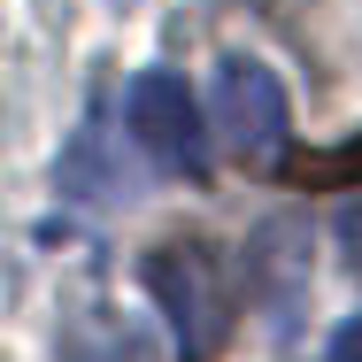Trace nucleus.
<instances>
[{"label": "nucleus", "instance_id": "obj_7", "mask_svg": "<svg viewBox=\"0 0 362 362\" xmlns=\"http://www.w3.org/2000/svg\"><path fill=\"white\" fill-rule=\"evenodd\" d=\"M339 239H347V262H355V270H362V209H355V216H347V223H339Z\"/></svg>", "mask_w": 362, "mask_h": 362}, {"label": "nucleus", "instance_id": "obj_2", "mask_svg": "<svg viewBox=\"0 0 362 362\" xmlns=\"http://www.w3.org/2000/svg\"><path fill=\"white\" fill-rule=\"evenodd\" d=\"M209 116H216L223 146H231V162H247V170H278V154H286V77L270 70L262 54H223L216 77H209Z\"/></svg>", "mask_w": 362, "mask_h": 362}, {"label": "nucleus", "instance_id": "obj_1", "mask_svg": "<svg viewBox=\"0 0 362 362\" xmlns=\"http://www.w3.org/2000/svg\"><path fill=\"white\" fill-rule=\"evenodd\" d=\"M139 286L154 293L170 339H177V362H216L231 347V324H239V286L223 278V255L201 247V239H170L139 262Z\"/></svg>", "mask_w": 362, "mask_h": 362}, {"label": "nucleus", "instance_id": "obj_3", "mask_svg": "<svg viewBox=\"0 0 362 362\" xmlns=\"http://www.w3.org/2000/svg\"><path fill=\"white\" fill-rule=\"evenodd\" d=\"M124 132L177 177H209V124H201V100L193 85L170 70H139L124 85Z\"/></svg>", "mask_w": 362, "mask_h": 362}, {"label": "nucleus", "instance_id": "obj_8", "mask_svg": "<svg viewBox=\"0 0 362 362\" xmlns=\"http://www.w3.org/2000/svg\"><path fill=\"white\" fill-rule=\"evenodd\" d=\"M70 362H108V355H93V347H70Z\"/></svg>", "mask_w": 362, "mask_h": 362}, {"label": "nucleus", "instance_id": "obj_4", "mask_svg": "<svg viewBox=\"0 0 362 362\" xmlns=\"http://www.w3.org/2000/svg\"><path fill=\"white\" fill-rule=\"evenodd\" d=\"M247 300L293 332V316H300V300H308V223L293 216H270L255 231V247H247Z\"/></svg>", "mask_w": 362, "mask_h": 362}, {"label": "nucleus", "instance_id": "obj_5", "mask_svg": "<svg viewBox=\"0 0 362 362\" xmlns=\"http://www.w3.org/2000/svg\"><path fill=\"white\" fill-rule=\"evenodd\" d=\"M270 177H286L300 193H347V185H362V132L339 146H286Z\"/></svg>", "mask_w": 362, "mask_h": 362}, {"label": "nucleus", "instance_id": "obj_6", "mask_svg": "<svg viewBox=\"0 0 362 362\" xmlns=\"http://www.w3.org/2000/svg\"><path fill=\"white\" fill-rule=\"evenodd\" d=\"M332 362H362V316H347L339 332H332V347H324Z\"/></svg>", "mask_w": 362, "mask_h": 362}]
</instances>
